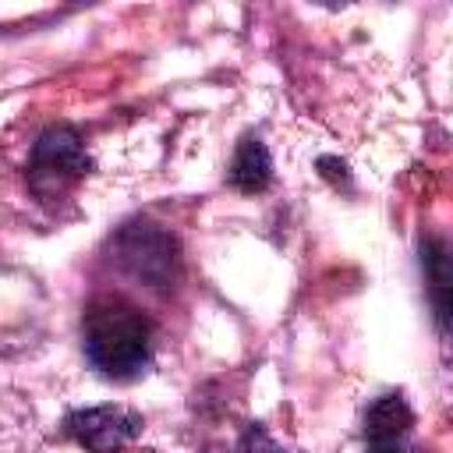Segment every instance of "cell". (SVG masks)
<instances>
[{"instance_id":"cell-1","label":"cell","mask_w":453,"mask_h":453,"mask_svg":"<svg viewBox=\"0 0 453 453\" xmlns=\"http://www.w3.org/2000/svg\"><path fill=\"white\" fill-rule=\"evenodd\" d=\"M81 347L99 375L131 382L152 361V326L127 301L103 297L92 301L81 315Z\"/></svg>"},{"instance_id":"cell-2","label":"cell","mask_w":453,"mask_h":453,"mask_svg":"<svg viewBox=\"0 0 453 453\" xmlns=\"http://www.w3.org/2000/svg\"><path fill=\"white\" fill-rule=\"evenodd\" d=\"M88 170H92V159L85 152L81 134L67 124H53L35 138L28 152L25 180L35 198L53 202V198H64L78 180H85Z\"/></svg>"},{"instance_id":"cell-3","label":"cell","mask_w":453,"mask_h":453,"mask_svg":"<svg viewBox=\"0 0 453 453\" xmlns=\"http://www.w3.org/2000/svg\"><path fill=\"white\" fill-rule=\"evenodd\" d=\"M113 258L145 287L166 290L177 280V241L156 223H127L113 241Z\"/></svg>"},{"instance_id":"cell-4","label":"cell","mask_w":453,"mask_h":453,"mask_svg":"<svg viewBox=\"0 0 453 453\" xmlns=\"http://www.w3.org/2000/svg\"><path fill=\"white\" fill-rule=\"evenodd\" d=\"M138 432H142V418L117 403L85 407L67 418V435L85 453H117V449L131 446L138 439Z\"/></svg>"},{"instance_id":"cell-5","label":"cell","mask_w":453,"mask_h":453,"mask_svg":"<svg viewBox=\"0 0 453 453\" xmlns=\"http://www.w3.org/2000/svg\"><path fill=\"white\" fill-rule=\"evenodd\" d=\"M421 273L432 304V319L442 333H453V241L425 237L421 241Z\"/></svg>"},{"instance_id":"cell-6","label":"cell","mask_w":453,"mask_h":453,"mask_svg":"<svg viewBox=\"0 0 453 453\" xmlns=\"http://www.w3.org/2000/svg\"><path fill=\"white\" fill-rule=\"evenodd\" d=\"M269 180H273L269 149L262 145L258 134H244L234 149V159H230V184L244 195H258L269 188Z\"/></svg>"},{"instance_id":"cell-7","label":"cell","mask_w":453,"mask_h":453,"mask_svg":"<svg viewBox=\"0 0 453 453\" xmlns=\"http://www.w3.org/2000/svg\"><path fill=\"white\" fill-rule=\"evenodd\" d=\"M403 439L407 435H365V442H368L365 453H407Z\"/></svg>"},{"instance_id":"cell-8","label":"cell","mask_w":453,"mask_h":453,"mask_svg":"<svg viewBox=\"0 0 453 453\" xmlns=\"http://www.w3.org/2000/svg\"><path fill=\"white\" fill-rule=\"evenodd\" d=\"M248 442H251V449H255V453H283V449H280L276 442H269L262 432H248Z\"/></svg>"}]
</instances>
